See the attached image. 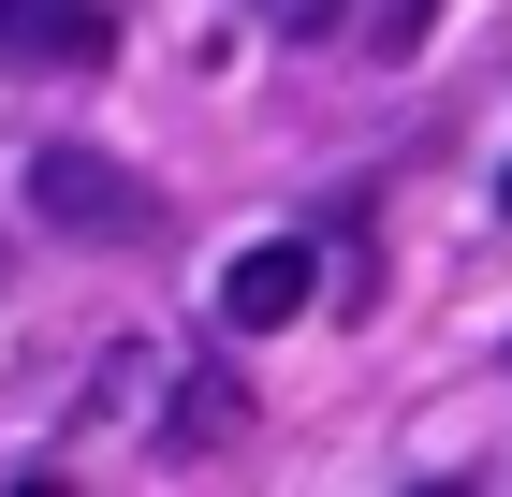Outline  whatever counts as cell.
Segmentation results:
<instances>
[{"label": "cell", "mask_w": 512, "mask_h": 497, "mask_svg": "<svg viewBox=\"0 0 512 497\" xmlns=\"http://www.w3.org/2000/svg\"><path fill=\"white\" fill-rule=\"evenodd\" d=\"M118 44V0H0V74H88Z\"/></svg>", "instance_id": "3957f363"}, {"label": "cell", "mask_w": 512, "mask_h": 497, "mask_svg": "<svg viewBox=\"0 0 512 497\" xmlns=\"http://www.w3.org/2000/svg\"><path fill=\"white\" fill-rule=\"evenodd\" d=\"M308 307H322V249L308 234H264V249L220 264V322H235V337H278V322H308Z\"/></svg>", "instance_id": "7a4b0ae2"}, {"label": "cell", "mask_w": 512, "mask_h": 497, "mask_svg": "<svg viewBox=\"0 0 512 497\" xmlns=\"http://www.w3.org/2000/svg\"><path fill=\"white\" fill-rule=\"evenodd\" d=\"M30 205H44L59 234H103V249H132V234L161 220L147 176H132V161H103V147H30Z\"/></svg>", "instance_id": "6da1fadb"}, {"label": "cell", "mask_w": 512, "mask_h": 497, "mask_svg": "<svg viewBox=\"0 0 512 497\" xmlns=\"http://www.w3.org/2000/svg\"><path fill=\"white\" fill-rule=\"evenodd\" d=\"M249 15H278V30H337L352 0H249Z\"/></svg>", "instance_id": "5b68a950"}, {"label": "cell", "mask_w": 512, "mask_h": 497, "mask_svg": "<svg viewBox=\"0 0 512 497\" xmlns=\"http://www.w3.org/2000/svg\"><path fill=\"white\" fill-rule=\"evenodd\" d=\"M498 220H512V176H498Z\"/></svg>", "instance_id": "52a82bcc"}, {"label": "cell", "mask_w": 512, "mask_h": 497, "mask_svg": "<svg viewBox=\"0 0 512 497\" xmlns=\"http://www.w3.org/2000/svg\"><path fill=\"white\" fill-rule=\"evenodd\" d=\"M425 15H439V0H381V59H395V44H425Z\"/></svg>", "instance_id": "8992f818"}, {"label": "cell", "mask_w": 512, "mask_h": 497, "mask_svg": "<svg viewBox=\"0 0 512 497\" xmlns=\"http://www.w3.org/2000/svg\"><path fill=\"white\" fill-rule=\"evenodd\" d=\"M235 424H249V395L205 366V381H191V410H176V439H235Z\"/></svg>", "instance_id": "277c9868"}]
</instances>
